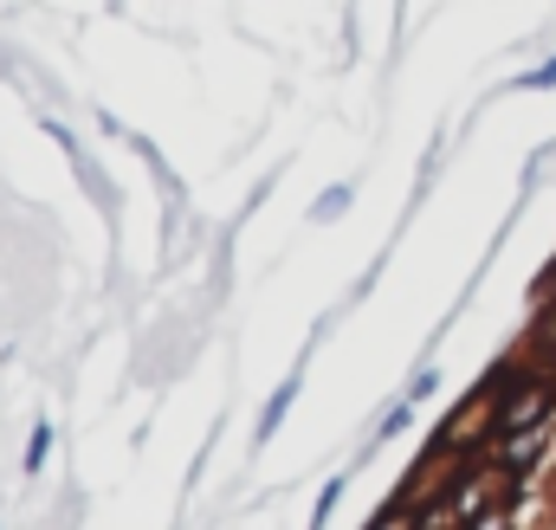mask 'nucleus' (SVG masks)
I'll use <instances>...</instances> for the list:
<instances>
[{
  "instance_id": "3",
  "label": "nucleus",
  "mask_w": 556,
  "mask_h": 530,
  "mask_svg": "<svg viewBox=\"0 0 556 530\" xmlns=\"http://www.w3.org/2000/svg\"><path fill=\"white\" fill-rule=\"evenodd\" d=\"M291 395H298V382H285V389L273 395V407H266V420H260V440H266V433H273L278 420H285V407H291Z\"/></svg>"
},
{
  "instance_id": "6",
  "label": "nucleus",
  "mask_w": 556,
  "mask_h": 530,
  "mask_svg": "<svg viewBox=\"0 0 556 530\" xmlns=\"http://www.w3.org/2000/svg\"><path fill=\"white\" fill-rule=\"evenodd\" d=\"M544 343H551V350H556V311H551V324H544Z\"/></svg>"
},
{
  "instance_id": "5",
  "label": "nucleus",
  "mask_w": 556,
  "mask_h": 530,
  "mask_svg": "<svg viewBox=\"0 0 556 530\" xmlns=\"http://www.w3.org/2000/svg\"><path fill=\"white\" fill-rule=\"evenodd\" d=\"M46 446H52V427H39V433H33V453H26V466H39V459H46Z\"/></svg>"
},
{
  "instance_id": "2",
  "label": "nucleus",
  "mask_w": 556,
  "mask_h": 530,
  "mask_svg": "<svg viewBox=\"0 0 556 530\" xmlns=\"http://www.w3.org/2000/svg\"><path fill=\"white\" fill-rule=\"evenodd\" d=\"M531 459H544V427H518V433H505V466L525 472Z\"/></svg>"
},
{
  "instance_id": "4",
  "label": "nucleus",
  "mask_w": 556,
  "mask_h": 530,
  "mask_svg": "<svg viewBox=\"0 0 556 530\" xmlns=\"http://www.w3.org/2000/svg\"><path fill=\"white\" fill-rule=\"evenodd\" d=\"M518 85H525V91H551V85H556V59H551V65H544V72H525Z\"/></svg>"
},
{
  "instance_id": "1",
  "label": "nucleus",
  "mask_w": 556,
  "mask_h": 530,
  "mask_svg": "<svg viewBox=\"0 0 556 530\" xmlns=\"http://www.w3.org/2000/svg\"><path fill=\"white\" fill-rule=\"evenodd\" d=\"M544 407H551V389L525 376L518 389H505V401H498V414H492V433L505 440V433H518V427H538V420H544Z\"/></svg>"
}]
</instances>
